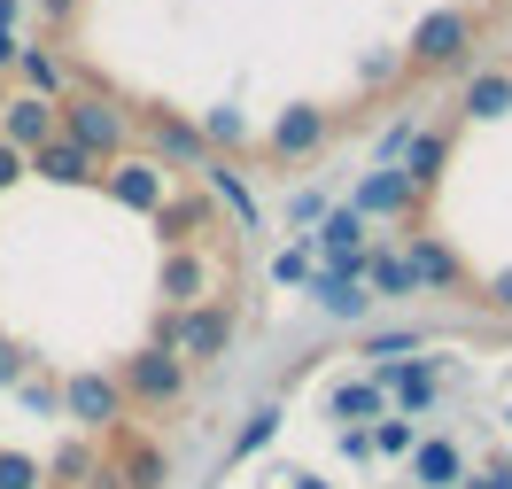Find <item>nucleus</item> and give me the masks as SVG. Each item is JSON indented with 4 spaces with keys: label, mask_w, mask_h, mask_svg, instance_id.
I'll use <instances>...</instances> for the list:
<instances>
[{
    "label": "nucleus",
    "mask_w": 512,
    "mask_h": 489,
    "mask_svg": "<svg viewBox=\"0 0 512 489\" xmlns=\"http://www.w3.org/2000/svg\"><path fill=\"white\" fill-rule=\"evenodd\" d=\"M505 70H512V63H505Z\"/></svg>",
    "instance_id": "obj_25"
},
{
    "label": "nucleus",
    "mask_w": 512,
    "mask_h": 489,
    "mask_svg": "<svg viewBox=\"0 0 512 489\" xmlns=\"http://www.w3.org/2000/svg\"><path fill=\"white\" fill-rule=\"evenodd\" d=\"M419 482L450 489V482H458V451H450V443H427V451H419Z\"/></svg>",
    "instance_id": "obj_17"
},
{
    "label": "nucleus",
    "mask_w": 512,
    "mask_h": 489,
    "mask_svg": "<svg viewBox=\"0 0 512 489\" xmlns=\"http://www.w3.org/2000/svg\"><path fill=\"white\" fill-rule=\"evenodd\" d=\"M202 132H210L218 148H241V140H249V125H241L233 109H210V117H202Z\"/></svg>",
    "instance_id": "obj_18"
},
{
    "label": "nucleus",
    "mask_w": 512,
    "mask_h": 489,
    "mask_svg": "<svg viewBox=\"0 0 512 489\" xmlns=\"http://www.w3.org/2000/svg\"><path fill=\"white\" fill-rule=\"evenodd\" d=\"M55 117H63V140H78L86 156H125V140H132V117L117 109V101H101V94H70L55 101Z\"/></svg>",
    "instance_id": "obj_3"
},
{
    "label": "nucleus",
    "mask_w": 512,
    "mask_h": 489,
    "mask_svg": "<svg viewBox=\"0 0 512 489\" xmlns=\"http://www.w3.org/2000/svg\"><path fill=\"white\" fill-rule=\"evenodd\" d=\"M140 125H148V140H156L171 163H194V171L210 163V156H202V132H187L179 117H171V109H140Z\"/></svg>",
    "instance_id": "obj_13"
},
{
    "label": "nucleus",
    "mask_w": 512,
    "mask_h": 489,
    "mask_svg": "<svg viewBox=\"0 0 512 489\" xmlns=\"http://www.w3.org/2000/svg\"><path fill=\"white\" fill-rule=\"evenodd\" d=\"M109 195L125 202V210H163V163H156V156H117Z\"/></svg>",
    "instance_id": "obj_7"
},
{
    "label": "nucleus",
    "mask_w": 512,
    "mask_h": 489,
    "mask_svg": "<svg viewBox=\"0 0 512 489\" xmlns=\"http://www.w3.org/2000/svg\"><path fill=\"white\" fill-rule=\"evenodd\" d=\"M326 140H334V117H326L319 101H295L288 117L264 132V156H272V163H303V156H319Z\"/></svg>",
    "instance_id": "obj_5"
},
{
    "label": "nucleus",
    "mask_w": 512,
    "mask_h": 489,
    "mask_svg": "<svg viewBox=\"0 0 512 489\" xmlns=\"http://www.w3.org/2000/svg\"><path fill=\"white\" fill-rule=\"evenodd\" d=\"M171 350H179L187 365H218L225 350H233V311H225V303L179 311V319H171Z\"/></svg>",
    "instance_id": "obj_4"
},
{
    "label": "nucleus",
    "mask_w": 512,
    "mask_h": 489,
    "mask_svg": "<svg viewBox=\"0 0 512 489\" xmlns=\"http://www.w3.org/2000/svg\"><path fill=\"white\" fill-rule=\"evenodd\" d=\"M24 171H32V156H24V148H8V140H0V195H8V187H16V179H24Z\"/></svg>",
    "instance_id": "obj_19"
},
{
    "label": "nucleus",
    "mask_w": 512,
    "mask_h": 489,
    "mask_svg": "<svg viewBox=\"0 0 512 489\" xmlns=\"http://www.w3.org/2000/svg\"><path fill=\"white\" fill-rule=\"evenodd\" d=\"M8 63H24V47H16V39H8V24H0V70Z\"/></svg>",
    "instance_id": "obj_23"
},
{
    "label": "nucleus",
    "mask_w": 512,
    "mask_h": 489,
    "mask_svg": "<svg viewBox=\"0 0 512 489\" xmlns=\"http://www.w3.org/2000/svg\"><path fill=\"white\" fill-rule=\"evenodd\" d=\"M458 109H466V117H481V125H489V117H505V109H512V70H466Z\"/></svg>",
    "instance_id": "obj_12"
},
{
    "label": "nucleus",
    "mask_w": 512,
    "mask_h": 489,
    "mask_svg": "<svg viewBox=\"0 0 512 489\" xmlns=\"http://www.w3.org/2000/svg\"><path fill=\"white\" fill-rule=\"evenodd\" d=\"M443 163H450V132H419L412 156H404V179H412L419 195H435L443 187Z\"/></svg>",
    "instance_id": "obj_14"
},
{
    "label": "nucleus",
    "mask_w": 512,
    "mask_h": 489,
    "mask_svg": "<svg viewBox=\"0 0 512 489\" xmlns=\"http://www.w3.org/2000/svg\"><path fill=\"white\" fill-rule=\"evenodd\" d=\"M117 389H125V412H179V396H187V358L179 350H163V342H148V350H132L125 365H117Z\"/></svg>",
    "instance_id": "obj_1"
},
{
    "label": "nucleus",
    "mask_w": 512,
    "mask_h": 489,
    "mask_svg": "<svg viewBox=\"0 0 512 489\" xmlns=\"http://www.w3.org/2000/svg\"><path fill=\"white\" fill-rule=\"evenodd\" d=\"M357 210H373V218H404V210H419V187L404 179V163H381V171L357 187Z\"/></svg>",
    "instance_id": "obj_9"
},
{
    "label": "nucleus",
    "mask_w": 512,
    "mask_h": 489,
    "mask_svg": "<svg viewBox=\"0 0 512 489\" xmlns=\"http://www.w3.org/2000/svg\"><path fill=\"white\" fill-rule=\"evenodd\" d=\"M210 295V264H202V249H171L163 257V303L171 311H194Z\"/></svg>",
    "instance_id": "obj_10"
},
{
    "label": "nucleus",
    "mask_w": 512,
    "mask_h": 489,
    "mask_svg": "<svg viewBox=\"0 0 512 489\" xmlns=\"http://www.w3.org/2000/svg\"><path fill=\"white\" fill-rule=\"evenodd\" d=\"M311 295H319L334 319H365V295H357L350 272H319V280H311Z\"/></svg>",
    "instance_id": "obj_15"
},
{
    "label": "nucleus",
    "mask_w": 512,
    "mask_h": 489,
    "mask_svg": "<svg viewBox=\"0 0 512 489\" xmlns=\"http://www.w3.org/2000/svg\"><path fill=\"white\" fill-rule=\"evenodd\" d=\"M365 280H373V288L381 295H419V272H412V257H365Z\"/></svg>",
    "instance_id": "obj_16"
},
{
    "label": "nucleus",
    "mask_w": 512,
    "mask_h": 489,
    "mask_svg": "<svg viewBox=\"0 0 512 489\" xmlns=\"http://www.w3.org/2000/svg\"><path fill=\"white\" fill-rule=\"evenodd\" d=\"M396 389L412 396V404H427V396H435V381H427V373H419V365H412V373H396Z\"/></svg>",
    "instance_id": "obj_21"
},
{
    "label": "nucleus",
    "mask_w": 512,
    "mask_h": 489,
    "mask_svg": "<svg viewBox=\"0 0 512 489\" xmlns=\"http://www.w3.org/2000/svg\"><path fill=\"white\" fill-rule=\"evenodd\" d=\"M47 16H70V0H47Z\"/></svg>",
    "instance_id": "obj_24"
},
{
    "label": "nucleus",
    "mask_w": 512,
    "mask_h": 489,
    "mask_svg": "<svg viewBox=\"0 0 512 489\" xmlns=\"http://www.w3.org/2000/svg\"><path fill=\"white\" fill-rule=\"evenodd\" d=\"M24 373H32V358H24V350L0 334V389H8V381H24Z\"/></svg>",
    "instance_id": "obj_20"
},
{
    "label": "nucleus",
    "mask_w": 512,
    "mask_h": 489,
    "mask_svg": "<svg viewBox=\"0 0 512 489\" xmlns=\"http://www.w3.org/2000/svg\"><path fill=\"white\" fill-rule=\"evenodd\" d=\"M32 171H39V179H55V187H94V179H101V163L86 156L78 140H63V132H55V140L32 156Z\"/></svg>",
    "instance_id": "obj_8"
},
{
    "label": "nucleus",
    "mask_w": 512,
    "mask_h": 489,
    "mask_svg": "<svg viewBox=\"0 0 512 489\" xmlns=\"http://www.w3.org/2000/svg\"><path fill=\"white\" fill-rule=\"evenodd\" d=\"M412 70H474V8H435L412 32Z\"/></svg>",
    "instance_id": "obj_2"
},
{
    "label": "nucleus",
    "mask_w": 512,
    "mask_h": 489,
    "mask_svg": "<svg viewBox=\"0 0 512 489\" xmlns=\"http://www.w3.org/2000/svg\"><path fill=\"white\" fill-rule=\"evenodd\" d=\"M412 272H419V288H466L458 249H450V241H435V233H412Z\"/></svg>",
    "instance_id": "obj_11"
},
{
    "label": "nucleus",
    "mask_w": 512,
    "mask_h": 489,
    "mask_svg": "<svg viewBox=\"0 0 512 489\" xmlns=\"http://www.w3.org/2000/svg\"><path fill=\"white\" fill-rule=\"evenodd\" d=\"M55 132H63V117H55V101H47V94H16V101H0V140H8V148L39 156Z\"/></svg>",
    "instance_id": "obj_6"
},
{
    "label": "nucleus",
    "mask_w": 512,
    "mask_h": 489,
    "mask_svg": "<svg viewBox=\"0 0 512 489\" xmlns=\"http://www.w3.org/2000/svg\"><path fill=\"white\" fill-rule=\"evenodd\" d=\"M489 303H497V311H512V272H505V280H489Z\"/></svg>",
    "instance_id": "obj_22"
}]
</instances>
